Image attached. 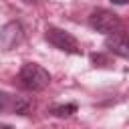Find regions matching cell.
I'll return each mask as SVG.
<instances>
[{
	"label": "cell",
	"mask_w": 129,
	"mask_h": 129,
	"mask_svg": "<svg viewBox=\"0 0 129 129\" xmlns=\"http://www.w3.org/2000/svg\"><path fill=\"white\" fill-rule=\"evenodd\" d=\"M105 48L121 58H129V30L119 28L113 34H107L105 38Z\"/></svg>",
	"instance_id": "cell-5"
},
{
	"label": "cell",
	"mask_w": 129,
	"mask_h": 129,
	"mask_svg": "<svg viewBox=\"0 0 129 129\" xmlns=\"http://www.w3.org/2000/svg\"><path fill=\"white\" fill-rule=\"evenodd\" d=\"M89 24L93 30H97L101 34H113L123 26L121 18L113 10H107V8H95L89 16Z\"/></svg>",
	"instance_id": "cell-2"
},
{
	"label": "cell",
	"mask_w": 129,
	"mask_h": 129,
	"mask_svg": "<svg viewBox=\"0 0 129 129\" xmlns=\"http://www.w3.org/2000/svg\"><path fill=\"white\" fill-rule=\"evenodd\" d=\"M16 99H18V97H12V95H8V93H0V113L14 111Z\"/></svg>",
	"instance_id": "cell-7"
},
{
	"label": "cell",
	"mask_w": 129,
	"mask_h": 129,
	"mask_svg": "<svg viewBox=\"0 0 129 129\" xmlns=\"http://www.w3.org/2000/svg\"><path fill=\"white\" fill-rule=\"evenodd\" d=\"M26 2H36V0H26Z\"/></svg>",
	"instance_id": "cell-11"
},
{
	"label": "cell",
	"mask_w": 129,
	"mask_h": 129,
	"mask_svg": "<svg viewBox=\"0 0 129 129\" xmlns=\"http://www.w3.org/2000/svg\"><path fill=\"white\" fill-rule=\"evenodd\" d=\"M73 113H77V105H75V103L50 107V115H54V117H71Z\"/></svg>",
	"instance_id": "cell-6"
},
{
	"label": "cell",
	"mask_w": 129,
	"mask_h": 129,
	"mask_svg": "<svg viewBox=\"0 0 129 129\" xmlns=\"http://www.w3.org/2000/svg\"><path fill=\"white\" fill-rule=\"evenodd\" d=\"M48 83H50L48 71L42 69V67L36 64V62H26V64H22V69L18 71V85H20L24 91L38 93V91L46 89Z\"/></svg>",
	"instance_id": "cell-1"
},
{
	"label": "cell",
	"mask_w": 129,
	"mask_h": 129,
	"mask_svg": "<svg viewBox=\"0 0 129 129\" xmlns=\"http://www.w3.org/2000/svg\"><path fill=\"white\" fill-rule=\"evenodd\" d=\"M0 129H14V127H12V125H4V123H2V125H0Z\"/></svg>",
	"instance_id": "cell-10"
},
{
	"label": "cell",
	"mask_w": 129,
	"mask_h": 129,
	"mask_svg": "<svg viewBox=\"0 0 129 129\" xmlns=\"http://www.w3.org/2000/svg\"><path fill=\"white\" fill-rule=\"evenodd\" d=\"M44 38H46L54 48H58V50H62V52H67V54H81V44H79V40H77L71 32H67V30H62V28L48 26L46 32H44Z\"/></svg>",
	"instance_id": "cell-3"
},
{
	"label": "cell",
	"mask_w": 129,
	"mask_h": 129,
	"mask_svg": "<svg viewBox=\"0 0 129 129\" xmlns=\"http://www.w3.org/2000/svg\"><path fill=\"white\" fill-rule=\"evenodd\" d=\"M24 40V28L18 20L6 22L0 30V48L2 50H12Z\"/></svg>",
	"instance_id": "cell-4"
},
{
	"label": "cell",
	"mask_w": 129,
	"mask_h": 129,
	"mask_svg": "<svg viewBox=\"0 0 129 129\" xmlns=\"http://www.w3.org/2000/svg\"><path fill=\"white\" fill-rule=\"evenodd\" d=\"M111 2H113V4H121V6H123V4H127L129 0H111Z\"/></svg>",
	"instance_id": "cell-9"
},
{
	"label": "cell",
	"mask_w": 129,
	"mask_h": 129,
	"mask_svg": "<svg viewBox=\"0 0 129 129\" xmlns=\"http://www.w3.org/2000/svg\"><path fill=\"white\" fill-rule=\"evenodd\" d=\"M91 60H93V64L97 67V62H101L99 67H105V64H109V60L103 56V54H91Z\"/></svg>",
	"instance_id": "cell-8"
}]
</instances>
